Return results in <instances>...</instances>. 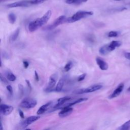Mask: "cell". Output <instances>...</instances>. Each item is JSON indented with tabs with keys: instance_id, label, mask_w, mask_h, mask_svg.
<instances>
[{
	"instance_id": "cell-1",
	"label": "cell",
	"mask_w": 130,
	"mask_h": 130,
	"mask_svg": "<svg viewBox=\"0 0 130 130\" xmlns=\"http://www.w3.org/2000/svg\"><path fill=\"white\" fill-rule=\"evenodd\" d=\"M51 10L47 11L44 15L41 18H38L30 22L29 25V30L30 32H34L46 24L51 16Z\"/></svg>"
},
{
	"instance_id": "cell-2",
	"label": "cell",
	"mask_w": 130,
	"mask_h": 130,
	"mask_svg": "<svg viewBox=\"0 0 130 130\" xmlns=\"http://www.w3.org/2000/svg\"><path fill=\"white\" fill-rule=\"evenodd\" d=\"M93 14V12L92 11H80L75 13L71 17L68 18L67 19V22L72 23L79 21L84 18L92 16Z\"/></svg>"
},
{
	"instance_id": "cell-3",
	"label": "cell",
	"mask_w": 130,
	"mask_h": 130,
	"mask_svg": "<svg viewBox=\"0 0 130 130\" xmlns=\"http://www.w3.org/2000/svg\"><path fill=\"white\" fill-rule=\"evenodd\" d=\"M102 85H101V84H94V85H92L85 89H82L75 90V91L74 92V93L75 94L80 95L82 94V93H93L100 89L102 88Z\"/></svg>"
},
{
	"instance_id": "cell-4",
	"label": "cell",
	"mask_w": 130,
	"mask_h": 130,
	"mask_svg": "<svg viewBox=\"0 0 130 130\" xmlns=\"http://www.w3.org/2000/svg\"><path fill=\"white\" fill-rule=\"evenodd\" d=\"M37 104V101L36 100L31 98H26L21 102L20 106L23 108L30 109L35 107Z\"/></svg>"
},
{
	"instance_id": "cell-5",
	"label": "cell",
	"mask_w": 130,
	"mask_h": 130,
	"mask_svg": "<svg viewBox=\"0 0 130 130\" xmlns=\"http://www.w3.org/2000/svg\"><path fill=\"white\" fill-rule=\"evenodd\" d=\"M32 5L31 3V0H22L20 1L15 2L13 3L8 4L7 7L12 8L17 7H28Z\"/></svg>"
},
{
	"instance_id": "cell-6",
	"label": "cell",
	"mask_w": 130,
	"mask_h": 130,
	"mask_svg": "<svg viewBox=\"0 0 130 130\" xmlns=\"http://www.w3.org/2000/svg\"><path fill=\"white\" fill-rule=\"evenodd\" d=\"M67 19L65 15L60 16L58 18H57L51 25L48 26L46 29L47 30H51L55 29L57 26L67 22Z\"/></svg>"
},
{
	"instance_id": "cell-7",
	"label": "cell",
	"mask_w": 130,
	"mask_h": 130,
	"mask_svg": "<svg viewBox=\"0 0 130 130\" xmlns=\"http://www.w3.org/2000/svg\"><path fill=\"white\" fill-rule=\"evenodd\" d=\"M57 77H58V76H57V75L56 73H54L51 75L49 78V82H48L47 86L46 89H45V91L49 92L53 90V87L55 86L56 84V81L57 80Z\"/></svg>"
},
{
	"instance_id": "cell-8",
	"label": "cell",
	"mask_w": 130,
	"mask_h": 130,
	"mask_svg": "<svg viewBox=\"0 0 130 130\" xmlns=\"http://www.w3.org/2000/svg\"><path fill=\"white\" fill-rule=\"evenodd\" d=\"M14 110V107L12 106L2 104L0 106V112L4 115L10 114Z\"/></svg>"
},
{
	"instance_id": "cell-9",
	"label": "cell",
	"mask_w": 130,
	"mask_h": 130,
	"mask_svg": "<svg viewBox=\"0 0 130 130\" xmlns=\"http://www.w3.org/2000/svg\"><path fill=\"white\" fill-rule=\"evenodd\" d=\"M40 118V116H31L27 118L25 120L21 123V126L23 128H26V127L29 126L31 124L33 123L36 121L38 120Z\"/></svg>"
},
{
	"instance_id": "cell-10",
	"label": "cell",
	"mask_w": 130,
	"mask_h": 130,
	"mask_svg": "<svg viewBox=\"0 0 130 130\" xmlns=\"http://www.w3.org/2000/svg\"><path fill=\"white\" fill-rule=\"evenodd\" d=\"M73 111V109L71 107H68L66 106H63L62 108V110L59 113V116L63 118L67 117L70 115Z\"/></svg>"
},
{
	"instance_id": "cell-11",
	"label": "cell",
	"mask_w": 130,
	"mask_h": 130,
	"mask_svg": "<svg viewBox=\"0 0 130 130\" xmlns=\"http://www.w3.org/2000/svg\"><path fill=\"white\" fill-rule=\"evenodd\" d=\"M96 61L101 70L104 71L107 70L108 69V64L103 59L100 58V57H97Z\"/></svg>"
},
{
	"instance_id": "cell-12",
	"label": "cell",
	"mask_w": 130,
	"mask_h": 130,
	"mask_svg": "<svg viewBox=\"0 0 130 130\" xmlns=\"http://www.w3.org/2000/svg\"><path fill=\"white\" fill-rule=\"evenodd\" d=\"M123 87H124V84L123 83H120L119 85L117 86V88L114 90V91L113 92V93L109 96V98L113 99L119 96L120 94L121 93L123 92Z\"/></svg>"
},
{
	"instance_id": "cell-13",
	"label": "cell",
	"mask_w": 130,
	"mask_h": 130,
	"mask_svg": "<svg viewBox=\"0 0 130 130\" xmlns=\"http://www.w3.org/2000/svg\"><path fill=\"white\" fill-rule=\"evenodd\" d=\"M71 100V98L70 97H68V96L60 98L58 99L57 104L54 106V108H57L59 107H61L66 102L70 101Z\"/></svg>"
},
{
	"instance_id": "cell-14",
	"label": "cell",
	"mask_w": 130,
	"mask_h": 130,
	"mask_svg": "<svg viewBox=\"0 0 130 130\" xmlns=\"http://www.w3.org/2000/svg\"><path fill=\"white\" fill-rule=\"evenodd\" d=\"M122 45V42L119 41H113L108 45V49L110 52L114 50L116 47H119Z\"/></svg>"
},
{
	"instance_id": "cell-15",
	"label": "cell",
	"mask_w": 130,
	"mask_h": 130,
	"mask_svg": "<svg viewBox=\"0 0 130 130\" xmlns=\"http://www.w3.org/2000/svg\"><path fill=\"white\" fill-rule=\"evenodd\" d=\"M52 103V102H48L47 103L43 105H42L41 107H40V108L39 109L38 111L37 112V114L38 115H40V114H42L43 113H44L45 111H46L48 108L50 106V105H51V104Z\"/></svg>"
},
{
	"instance_id": "cell-16",
	"label": "cell",
	"mask_w": 130,
	"mask_h": 130,
	"mask_svg": "<svg viewBox=\"0 0 130 130\" xmlns=\"http://www.w3.org/2000/svg\"><path fill=\"white\" fill-rule=\"evenodd\" d=\"M64 84H65V79H63V78H62V79H60L59 80L56 87L55 89H54L53 90L57 92H60L63 89V85H64Z\"/></svg>"
},
{
	"instance_id": "cell-17",
	"label": "cell",
	"mask_w": 130,
	"mask_h": 130,
	"mask_svg": "<svg viewBox=\"0 0 130 130\" xmlns=\"http://www.w3.org/2000/svg\"><path fill=\"white\" fill-rule=\"evenodd\" d=\"M86 100H87V98H80V99H78L77 100H76V101H74L73 102L67 104L66 105H65V106L68 107H71L73 106H74L75 105H76V104H78V103H81V102L86 101Z\"/></svg>"
},
{
	"instance_id": "cell-18",
	"label": "cell",
	"mask_w": 130,
	"mask_h": 130,
	"mask_svg": "<svg viewBox=\"0 0 130 130\" xmlns=\"http://www.w3.org/2000/svg\"><path fill=\"white\" fill-rule=\"evenodd\" d=\"M20 33V29L17 28L15 31L12 35L10 37V41L12 42H14L15 41H16V39H17L18 37H19V34Z\"/></svg>"
},
{
	"instance_id": "cell-19",
	"label": "cell",
	"mask_w": 130,
	"mask_h": 130,
	"mask_svg": "<svg viewBox=\"0 0 130 130\" xmlns=\"http://www.w3.org/2000/svg\"><path fill=\"white\" fill-rule=\"evenodd\" d=\"M99 52L101 54H102V55L103 56L106 55L108 53H109L110 51L108 49V45H105L104 46H102V47L100 48Z\"/></svg>"
},
{
	"instance_id": "cell-20",
	"label": "cell",
	"mask_w": 130,
	"mask_h": 130,
	"mask_svg": "<svg viewBox=\"0 0 130 130\" xmlns=\"http://www.w3.org/2000/svg\"><path fill=\"white\" fill-rule=\"evenodd\" d=\"M87 1V0H66V3L68 4H80Z\"/></svg>"
},
{
	"instance_id": "cell-21",
	"label": "cell",
	"mask_w": 130,
	"mask_h": 130,
	"mask_svg": "<svg viewBox=\"0 0 130 130\" xmlns=\"http://www.w3.org/2000/svg\"><path fill=\"white\" fill-rule=\"evenodd\" d=\"M6 75L7 79L10 81H14L16 79V77L15 75L10 72H7Z\"/></svg>"
},
{
	"instance_id": "cell-22",
	"label": "cell",
	"mask_w": 130,
	"mask_h": 130,
	"mask_svg": "<svg viewBox=\"0 0 130 130\" xmlns=\"http://www.w3.org/2000/svg\"><path fill=\"white\" fill-rule=\"evenodd\" d=\"M119 129L121 130H130V120L123 123Z\"/></svg>"
},
{
	"instance_id": "cell-23",
	"label": "cell",
	"mask_w": 130,
	"mask_h": 130,
	"mask_svg": "<svg viewBox=\"0 0 130 130\" xmlns=\"http://www.w3.org/2000/svg\"><path fill=\"white\" fill-rule=\"evenodd\" d=\"M8 19L9 21V22L11 24H14L16 22V16L14 13H11L9 14L8 16Z\"/></svg>"
},
{
	"instance_id": "cell-24",
	"label": "cell",
	"mask_w": 130,
	"mask_h": 130,
	"mask_svg": "<svg viewBox=\"0 0 130 130\" xmlns=\"http://www.w3.org/2000/svg\"><path fill=\"white\" fill-rule=\"evenodd\" d=\"M73 63H72L71 61L69 62L68 63H66V65H65V67H64V71L65 72H68L71 70V69L73 67Z\"/></svg>"
},
{
	"instance_id": "cell-25",
	"label": "cell",
	"mask_w": 130,
	"mask_h": 130,
	"mask_svg": "<svg viewBox=\"0 0 130 130\" xmlns=\"http://www.w3.org/2000/svg\"><path fill=\"white\" fill-rule=\"evenodd\" d=\"M46 1V0H31V3L33 5H39L43 3Z\"/></svg>"
},
{
	"instance_id": "cell-26",
	"label": "cell",
	"mask_w": 130,
	"mask_h": 130,
	"mask_svg": "<svg viewBox=\"0 0 130 130\" xmlns=\"http://www.w3.org/2000/svg\"><path fill=\"white\" fill-rule=\"evenodd\" d=\"M119 35V33L116 31H111L108 33V36L109 37H116Z\"/></svg>"
},
{
	"instance_id": "cell-27",
	"label": "cell",
	"mask_w": 130,
	"mask_h": 130,
	"mask_svg": "<svg viewBox=\"0 0 130 130\" xmlns=\"http://www.w3.org/2000/svg\"><path fill=\"white\" fill-rule=\"evenodd\" d=\"M19 94L20 97H22L23 95V92H24V89L23 86L22 84H19Z\"/></svg>"
},
{
	"instance_id": "cell-28",
	"label": "cell",
	"mask_w": 130,
	"mask_h": 130,
	"mask_svg": "<svg viewBox=\"0 0 130 130\" xmlns=\"http://www.w3.org/2000/svg\"><path fill=\"white\" fill-rule=\"evenodd\" d=\"M0 79H1V81L2 83H3L4 84H8V80L6 79V78L3 77L2 74L1 73L0 74Z\"/></svg>"
},
{
	"instance_id": "cell-29",
	"label": "cell",
	"mask_w": 130,
	"mask_h": 130,
	"mask_svg": "<svg viewBox=\"0 0 130 130\" xmlns=\"http://www.w3.org/2000/svg\"><path fill=\"white\" fill-rule=\"evenodd\" d=\"M6 89L9 92V93L11 95H12L13 93V90L12 87L10 85H8L6 86Z\"/></svg>"
},
{
	"instance_id": "cell-30",
	"label": "cell",
	"mask_w": 130,
	"mask_h": 130,
	"mask_svg": "<svg viewBox=\"0 0 130 130\" xmlns=\"http://www.w3.org/2000/svg\"><path fill=\"white\" fill-rule=\"evenodd\" d=\"M86 76V73H83L81 75H80V76H79V77L78 78V81H79V82H80V81H82L84 79H85V78Z\"/></svg>"
},
{
	"instance_id": "cell-31",
	"label": "cell",
	"mask_w": 130,
	"mask_h": 130,
	"mask_svg": "<svg viewBox=\"0 0 130 130\" xmlns=\"http://www.w3.org/2000/svg\"><path fill=\"white\" fill-rule=\"evenodd\" d=\"M26 83L27 84V85H28V89L30 90V91H31L32 89V87L31 84V83H30V81L28 80H26Z\"/></svg>"
},
{
	"instance_id": "cell-32",
	"label": "cell",
	"mask_w": 130,
	"mask_h": 130,
	"mask_svg": "<svg viewBox=\"0 0 130 130\" xmlns=\"http://www.w3.org/2000/svg\"><path fill=\"white\" fill-rule=\"evenodd\" d=\"M23 66L25 67V69H27L29 66V63L26 61V60H23Z\"/></svg>"
},
{
	"instance_id": "cell-33",
	"label": "cell",
	"mask_w": 130,
	"mask_h": 130,
	"mask_svg": "<svg viewBox=\"0 0 130 130\" xmlns=\"http://www.w3.org/2000/svg\"><path fill=\"white\" fill-rule=\"evenodd\" d=\"M19 115L20 117L22 118V119H24L25 116H24V113L23 112V111L19 109Z\"/></svg>"
},
{
	"instance_id": "cell-34",
	"label": "cell",
	"mask_w": 130,
	"mask_h": 130,
	"mask_svg": "<svg viewBox=\"0 0 130 130\" xmlns=\"http://www.w3.org/2000/svg\"><path fill=\"white\" fill-rule=\"evenodd\" d=\"M35 79H36V81H39V75H38L37 72L36 71H35Z\"/></svg>"
},
{
	"instance_id": "cell-35",
	"label": "cell",
	"mask_w": 130,
	"mask_h": 130,
	"mask_svg": "<svg viewBox=\"0 0 130 130\" xmlns=\"http://www.w3.org/2000/svg\"><path fill=\"white\" fill-rule=\"evenodd\" d=\"M125 56L126 59L130 60V52H125Z\"/></svg>"
},
{
	"instance_id": "cell-36",
	"label": "cell",
	"mask_w": 130,
	"mask_h": 130,
	"mask_svg": "<svg viewBox=\"0 0 130 130\" xmlns=\"http://www.w3.org/2000/svg\"><path fill=\"white\" fill-rule=\"evenodd\" d=\"M1 130H3V125H2V122L1 123Z\"/></svg>"
},
{
	"instance_id": "cell-37",
	"label": "cell",
	"mask_w": 130,
	"mask_h": 130,
	"mask_svg": "<svg viewBox=\"0 0 130 130\" xmlns=\"http://www.w3.org/2000/svg\"><path fill=\"white\" fill-rule=\"evenodd\" d=\"M128 91L129 92H130V86L129 87V89H128Z\"/></svg>"
},
{
	"instance_id": "cell-38",
	"label": "cell",
	"mask_w": 130,
	"mask_h": 130,
	"mask_svg": "<svg viewBox=\"0 0 130 130\" xmlns=\"http://www.w3.org/2000/svg\"><path fill=\"white\" fill-rule=\"evenodd\" d=\"M114 1H120V0H114Z\"/></svg>"
},
{
	"instance_id": "cell-39",
	"label": "cell",
	"mask_w": 130,
	"mask_h": 130,
	"mask_svg": "<svg viewBox=\"0 0 130 130\" xmlns=\"http://www.w3.org/2000/svg\"></svg>"
}]
</instances>
